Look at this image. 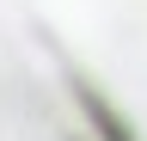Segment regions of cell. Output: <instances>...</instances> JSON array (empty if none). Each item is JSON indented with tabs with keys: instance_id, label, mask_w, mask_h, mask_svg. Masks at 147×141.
Here are the masks:
<instances>
[{
	"instance_id": "6da1fadb",
	"label": "cell",
	"mask_w": 147,
	"mask_h": 141,
	"mask_svg": "<svg viewBox=\"0 0 147 141\" xmlns=\"http://www.w3.org/2000/svg\"><path fill=\"white\" fill-rule=\"evenodd\" d=\"M0 141H147V0H0Z\"/></svg>"
}]
</instances>
